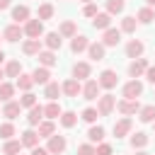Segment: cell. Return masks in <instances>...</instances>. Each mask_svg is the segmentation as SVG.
Segmentation results:
<instances>
[{
	"instance_id": "6da1fadb",
	"label": "cell",
	"mask_w": 155,
	"mask_h": 155,
	"mask_svg": "<svg viewBox=\"0 0 155 155\" xmlns=\"http://www.w3.org/2000/svg\"><path fill=\"white\" fill-rule=\"evenodd\" d=\"M22 31H24V36H29V39H41L44 36V22L36 17V19H27L24 22V27H22Z\"/></svg>"
},
{
	"instance_id": "7a4b0ae2",
	"label": "cell",
	"mask_w": 155,
	"mask_h": 155,
	"mask_svg": "<svg viewBox=\"0 0 155 155\" xmlns=\"http://www.w3.org/2000/svg\"><path fill=\"white\" fill-rule=\"evenodd\" d=\"M114 109H116V97L114 94H99L97 97V111H99V116H109Z\"/></svg>"
},
{
	"instance_id": "3957f363",
	"label": "cell",
	"mask_w": 155,
	"mask_h": 155,
	"mask_svg": "<svg viewBox=\"0 0 155 155\" xmlns=\"http://www.w3.org/2000/svg\"><path fill=\"white\" fill-rule=\"evenodd\" d=\"M97 82H99V87H102V90H114V87H116V82H119V75H116V70L107 68V70H102V73H99Z\"/></svg>"
},
{
	"instance_id": "277c9868",
	"label": "cell",
	"mask_w": 155,
	"mask_h": 155,
	"mask_svg": "<svg viewBox=\"0 0 155 155\" xmlns=\"http://www.w3.org/2000/svg\"><path fill=\"white\" fill-rule=\"evenodd\" d=\"M140 94H143V82L138 78H133L124 85V99H138Z\"/></svg>"
},
{
	"instance_id": "5b68a950",
	"label": "cell",
	"mask_w": 155,
	"mask_h": 155,
	"mask_svg": "<svg viewBox=\"0 0 155 155\" xmlns=\"http://www.w3.org/2000/svg\"><path fill=\"white\" fill-rule=\"evenodd\" d=\"M65 148H68V140H65V136H58V133H53V136L48 138V145H46V150H48L51 155H61V153H65Z\"/></svg>"
},
{
	"instance_id": "8992f818",
	"label": "cell",
	"mask_w": 155,
	"mask_h": 155,
	"mask_svg": "<svg viewBox=\"0 0 155 155\" xmlns=\"http://www.w3.org/2000/svg\"><path fill=\"white\" fill-rule=\"evenodd\" d=\"M116 109H119V114L131 116V114H138L140 102H138V99H119V102H116Z\"/></svg>"
},
{
	"instance_id": "52a82bcc",
	"label": "cell",
	"mask_w": 155,
	"mask_h": 155,
	"mask_svg": "<svg viewBox=\"0 0 155 155\" xmlns=\"http://www.w3.org/2000/svg\"><path fill=\"white\" fill-rule=\"evenodd\" d=\"M99 90H102V87H99V82H97V80H87V82L82 85V92H80V94H82V99L94 102V99L99 97Z\"/></svg>"
},
{
	"instance_id": "ba28073f",
	"label": "cell",
	"mask_w": 155,
	"mask_h": 155,
	"mask_svg": "<svg viewBox=\"0 0 155 155\" xmlns=\"http://www.w3.org/2000/svg\"><path fill=\"white\" fill-rule=\"evenodd\" d=\"M61 92H63L65 97H78V94L82 92V85H80V80H75V78H68V80L61 85Z\"/></svg>"
},
{
	"instance_id": "9c48e42d",
	"label": "cell",
	"mask_w": 155,
	"mask_h": 155,
	"mask_svg": "<svg viewBox=\"0 0 155 155\" xmlns=\"http://www.w3.org/2000/svg\"><path fill=\"white\" fill-rule=\"evenodd\" d=\"M22 114V104L19 102H15V99H10V102H5L2 104V116L7 119V121H12V119H17Z\"/></svg>"
},
{
	"instance_id": "30bf717a",
	"label": "cell",
	"mask_w": 155,
	"mask_h": 155,
	"mask_svg": "<svg viewBox=\"0 0 155 155\" xmlns=\"http://www.w3.org/2000/svg\"><path fill=\"white\" fill-rule=\"evenodd\" d=\"M22 36H24V31H22V24H10V27H5V31H2V39H5V41H10V44L19 41Z\"/></svg>"
},
{
	"instance_id": "8fae6325",
	"label": "cell",
	"mask_w": 155,
	"mask_h": 155,
	"mask_svg": "<svg viewBox=\"0 0 155 155\" xmlns=\"http://www.w3.org/2000/svg\"><path fill=\"white\" fill-rule=\"evenodd\" d=\"M41 44H46L48 51H58V48L63 46V36H61L58 31H48V34H44V41H41Z\"/></svg>"
},
{
	"instance_id": "7c38bea8",
	"label": "cell",
	"mask_w": 155,
	"mask_h": 155,
	"mask_svg": "<svg viewBox=\"0 0 155 155\" xmlns=\"http://www.w3.org/2000/svg\"><path fill=\"white\" fill-rule=\"evenodd\" d=\"M143 51H145V44H143L140 39H131V41L126 44V56H128V58H140Z\"/></svg>"
},
{
	"instance_id": "4fadbf2b",
	"label": "cell",
	"mask_w": 155,
	"mask_h": 155,
	"mask_svg": "<svg viewBox=\"0 0 155 155\" xmlns=\"http://www.w3.org/2000/svg\"><path fill=\"white\" fill-rule=\"evenodd\" d=\"M87 56H90V61H104V56H107V46H104L102 41H94V44L87 46Z\"/></svg>"
},
{
	"instance_id": "5bb4252c",
	"label": "cell",
	"mask_w": 155,
	"mask_h": 155,
	"mask_svg": "<svg viewBox=\"0 0 155 155\" xmlns=\"http://www.w3.org/2000/svg\"><path fill=\"white\" fill-rule=\"evenodd\" d=\"M148 65H150V63H148L143 56H140V58H133V61H131V65H128V75H131V78H140V75L145 73V68H148Z\"/></svg>"
},
{
	"instance_id": "9a60e30c",
	"label": "cell",
	"mask_w": 155,
	"mask_h": 155,
	"mask_svg": "<svg viewBox=\"0 0 155 155\" xmlns=\"http://www.w3.org/2000/svg\"><path fill=\"white\" fill-rule=\"evenodd\" d=\"M92 27L99 29V31L109 29V27H111V15H109V12H97V15L92 17Z\"/></svg>"
},
{
	"instance_id": "2e32d148",
	"label": "cell",
	"mask_w": 155,
	"mask_h": 155,
	"mask_svg": "<svg viewBox=\"0 0 155 155\" xmlns=\"http://www.w3.org/2000/svg\"><path fill=\"white\" fill-rule=\"evenodd\" d=\"M119 41H121V29H114V27L104 29V34H102V44L104 46H116Z\"/></svg>"
},
{
	"instance_id": "e0dca14e",
	"label": "cell",
	"mask_w": 155,
	"mask_h": 155,
	"mask_svg": "<svg viewBox=\"0 0 155 155\" xmlns=\"http://www.w3.org/2000/svg\"><path fill=\"white\" fill-rule=\"evenodd\" d=\"M131 128H133V121H131L128 116H124L121 121H116V124H114V136H116V138H124V136H128V133H131Z\"/></svg>"
},
{
	"instance_id": "ac0fdd59",
	"label": "cell",
	"mask_w": 155,
	"mask_h": 155,
	"mask_svg": "<svg viewBox=\"0 0 155 155\" xmlns=\"http://www.w3.org/2000/svg\"><path fill=\"white\" fill-rule=\"evenodd\" d=\"M87 46H90V39L82 36V34H75L70 39V51L73 53H82V51H87Z\"/></svg>"
},
{
	"instance_id": "d6986e66",
	"label": "cell",
	"mask_w": 155,
	"mask_h": 155,
	"mask_svg": "<svg viewBox=\"0 0 155 155\" xmlns=\"http://www.w3.org/2000/svg\"><path fill=\"white\" fill-rule=\"evenodd\" d=\"M41 121H44V107L41 104H34L29 109V114H27V124L29 126H39Z\"/></svg>"
},
{
	"instance_id": "ffe728a7",
	"label": "cell",
	"mask_w": 155,
	"mask_h": 155,
	"mask_svg": "<svg viewBox=\"0 0 155 155\" xmlns=\"http://www.w3.org/2000/svg\"><path fill=\"white\" fill-rule=\"evenodd\" d=\"M90 73H92V68H90V63H85V61H80V63L73 65V78H75V80H87Z\"/></svg>"
},
{
	"instance_id": "44dd1931",
	"label": "cell",
	"mask_w": 155,
	"mask_h": 155,
	"mask_svg": "<svg viewBox=\"0 0 155 155\" xmlns=\"http://www.w3.org/2000/svg\"><path fill=\"white\" fill-rule=\"evenodd\" d=\"M12 19H15V24H24L29 19V7L27 5H15L12 7Z\"/></svg>"
},
{
	"instance_id": "7402d4cb",
	"label": "cell",
	"mask_w": 155,
	"mask_h": 155,
	"mask_svg": "<svg viewBox=\"0 0 155 155\" xmlns=\"http://www.w3.org/2000/svg\"><path fill=\"white\" fill-rule=\"evenodd\" d=\"M58 34H61L63 39H73V36L78 34V27H75V22H73V19H65V22H61V27H58Z\"/></svg>"
},
{
	"instance_id": "603a6c76",
	"label": "cell",
	"mask_w": 155,
	"mask_h": 155,
	"mask_svg": "<svg viewBox=\"0 0 155 155\" xmlns=\"http://www.w3.org/2000/svg\"><path fill=\"white\" fill-rule=\"evenodd\" d=\"M15 87H17V90H22V92H31V87H34V78H31V75H27V73H19V75H17V82H15Z\"/></svg>"
},
{
	"instance_id": "cb8c5ba5",
	"label": "cell",
	"mask_w": 155,
	"mask_h": 155,
	"mask_svg": "<svg viewBox=\"0 0 155 155\" xmlns=\"http://www.w3.org/2000/svg\"><path fill=\"white\" fill-rule=\"evenodd\" d=\"M19 140H22V148H36V145H39V133L31 131V128H27Z\"/></svg>"
},
{
	"instance_id": "d4e9b609",
	"label": "cell",
	"mask_w": 155,
	"mask_h": 155,
	"mask_svg": "<svg viewBox=\"0 0 155 155\" xmlns=\"http://www.w3.org/2000/svg\"><path fill=\"white\" fill-rule=\"evenodd\" d=\"M148 143H150L148 133H143V131H136V133H131V148H133V150H140V148H145Z\"/></svg>"
},
{
	"instance_id": "484cf974",
	"label": "cell",
	"mask_w": 155,
	"mask_h": 155,
	"mask_svg": "<svg viewBox=\"0 0 155 155\" xmlns=\"http://www.w3.org/2000/svg\"><path fill=\"white\" fill-rule=\"evenodd\" d=\"M22 51H24L27 56H39V51H41V39H27V41L22 44Z\"/></svg>"
},
{
	"instance_id": "4316f807",
	"label": "cell",
	"mask_w": 155,
	"mask_h": 155,
	"mask_svg": "<svg viewBox=\"0 0 155 155\" xmlns=\"http://www.w3.org/2000/svg\"><path fill=\"white\" fill-rule=\"evenodd\" d=\"M39 63L44 65V68H53L56 63H58V58H56V51H39Z\"/></svg>"
},
{
	"instance_id": "83f0119b",
	"label": "cell",
	"mask_w": 155,
	"mask_h": 155,
	"mask_svg": "<svg viewBox=\"0 0 155 155\" xmlns=\"http://www.w3.org/2000/svg\"><path fill=\"white\" fill-rule=\"evenodd\" d=\"M31 78H34V85H46V82H48V78H51V70H48V68H44V65H39V68L31 73Z\"/></svg>"
},
{
	"instance_id": "f1b7e54d",
	"label": "cell",
	"mask_w": 155,
	"mask_h": 155,
	"mask_svg": "<svg viewBox=\"0 0 155 155\" xmlns=\"http://www.w3.org/2000/svg\"><path fill=\"white\" fill-rule=\"evenodd\" d=\"M138 119H140L143 124H153V121H155V104L140 107V109H138Z\"/></svg>"
},
{
	"instance_id": "f546056e",
	"label": "cell",
	"mask_w": 155,
	"mask_h": 155,
	"mask_svg": "<svg viewBox=\"0 0 155 155\" xmlns=\"http://www.w3.org/2000/svg\"><path fill=\"white\" fill-rule=\"evenodd\" d=\"M58 94H61V85L58 82H46V87H44V97H48V102H56L58 99Z\"/></svg>"
},
{
	"instance_id": "4dcf8cb0",
	"label": "cell",
	"mask_w": 155,
	"mask_h": 155,
	"mask_svg": "<svg viewBox=\"0 0 155 155\" xmlns=\"http://www.w3.org/2000/svg\"><path fill=\"white\" fill-rule=\"evenodd\" d=\"M36 133H39V138H51V136L56 133V124H53L51 119H48V121H41Z\"/></svg>"
},
{
	"instance_id": "1f68e13d",
	"label": "cell",
	"mask_w": 155,
	"mask_h": 155,
	"mask_svg": "<svg viewBox=\"0 0 155 155\" xmlns=\"http://www.w3.org/2000/svg\"><path fill=\"white\" fill-rule=\"evenodd\" d=\"M61 111H63V109H61V104H58V102H48V104L44 107V116H46V119H51V121H53V119H58V116H61Z\"/></svg>"
},
{
	"instance_id": "d6a6232c",
	"label": "cell",
	"mask_w": 155,
	"mask_h": 155,
	"mask_svg": "<svg viewBox=\"0 0 155 155\" xmlns=\"http://www.w3.org/2000/svg\"><path fill=\"white\" fill-rule=\"evenodd\" d=\"M58 119H61V126H63V128H73V126L78 124V114H75V111H61Z\"/></svg>"
},
{
	"instance_id": "836d02e7",
	"label": "cell",
	"mask_w": 155,
	"mask_h": 155,
	"mask_svg": "<svg viewBox=\"0 0 155 155\" xmlns=\"http://www.w3.org/2000/svg\"><path fill=\"white\" fill-rule=\"evenodd\" d=\"M19 150H22V140H12V138H7L5 145H2V155H17Z\"/></svg>"
},
{
	"instance_id": "e575fe53",
	"label": "cell",
	"mask_w": 155,
	"mask_h": 155,
	"mask_svg": "<svg viewBox=\"0 0 155 155\" xmlns=\"http://www.w3.org/2000/svg\"><path fill=\"white\" fill-rule=\"evenodd\" d=\"M15 90H17L15 85H10V82L2 80V82H0V102H10V99L15 97Z\"/></svg>"
},
{
	"instance_id": "d590c367",
	"label": "cell",
	"mask_w": 155,
	"mask_h": 155,
	"mask_svg": "<svg viewBox=\"0 0 155 155\" xmlns=\"http://www.w3.org/2000/svg\"><path fill=\"white\" fill-rule=\"evenodd\" d=\"M136 19H138L140 24H150V22L155 19V10H153V7H143V10H138Z\"/></svg>"
},
{
	"instance_id": "8d00e7d4",
	"label": "cell",
	"mask_w": 155,
	"mask_h": 155,
	"mask_svg": "<svg viewBox=\"0 0 155 155\" xmlns=\"http://www.w3.org/2000/svg\"><path fill=\"white\" fill-rule=\"evenodd\" d=\"M36 17H39L41 22L51 19V17H53V5H51V2H44V5H39V10H36Z\"/></svg>"
},
{
	"instance_id": "74e56055",
	"label": "cell",
	"mask_w": 155,
	"mask_h": 155,
	"mask_svg": "<svg viewBox=\"0 0 155 155\" xmlns=\"http://www.w3.org/2000/svg\"><path fill=\"white\" fill-rule=\"evenodd\" d=\"M138 27V19L136 17H124L121 19V34H133Z\"/></svg>"
},
{
	"instance_id": "f35d334b",
	"label": "cell",
	"mask_w": 155,
	"mask_h": 155,
	"mask_svg": "<svg viewBox=\"0 0 155 155\" xmlns=\"http://www.w3.org/2000/svg\"><path fill=\"white\" fill-rule=\"evenodd\" d=\"M102 138H104V128L102 126H92L90 131H87V140L94 145V143H102Z\"/></svg>"
},
{
	"instance_id": "ab89813d",
	"label": "cell",
	"mask_w": 155,
	"mask_h": 155,
	"mask_svg": "<svg viewBox=\"0 0 155 155\" xmlns=\"http://www.w3.org/2000/svg\"><path fill=\"white\" fill-rule=\"evenodd\" d=\"M19 73H22V63L19 61H10L5 65V78H17Z\"/></svg>"
},
{
	"instance_id": "60d3db41",
	"label": "cell",
	"mask_w": 155,
	"mask_h": 155,
	"mask_svg": "<svg viewBox=\"0 0 155 155\" xmlns=\"http://www.w3.org/2000/svg\"><path fill=\"white\" fill-rule=\"evenodd\" d=\"M124 7H126V0H107V12H109V15L124 12Z\"/></svg>"
},
{
	"instance_id": "b9f144b4",
	"label": "cell",
	"mask_w": 155,
	"mask_h": 155,
	"mask_svg": "<svg viewBox=\"0 0 155 155\" xmlns=\"http://www.w3.org/2000/svg\"><path fill=\"white\" fill-rule=\"evenodd\" d=\"M19 104H22V109H31V107L36 104V94H34V92H24V94L19 97Z\"/></svg>"
},
{
	"instance_id": "7bdbcfd3",
	"label": "cell",
	"mask_w": 155,
	"mask_h": 155,
	"mask_svg": "<svg viewBox=\"0 0 155 155\" xmlns=\"http://www.w3.org/2000/svg\"><path fill=\"white\" fill-rule=\"evenodd\" d=\"M97 116H99V111H97L94 107H87V109L80 114V119H82V121H87V124H94V121H97Z\"/></svg>"
},
{
	"instance_id": "ee69618b",
	"label": "cell",
	"mask_w": 155,
	"mask_h": 155,
	"mask_svg": "<svg viewBox=\"0 0 155 155\" xmlns=\"http://www.w3.org/2000/svg\"><path fill=\"white\" fill-rule=\"evenodd\" d=\"M15 136V124L12 121H5V124H0V138H12Z\"/></svg>"
},
{
	"instance_id": "f6af8a7d",
	"label": "cell",
	"mask_w": 155,
	"mask_h": 155,
	"mask_svg": "<svg viewBox=\"0 0 155 155\" xmlns=\"http://www.w3.org/2000/svg\"><path fill=\"white\" fill-rule=\"evenodd\" d=\"M114 150H111V145L109 143H97L94 145V155H111Z\"/></svg>"
},
{
	"instance_id": "bcb514c9",
	"label": "cell",
	"mask_w": 155,
	"mask_h": 155,
	"mask_svg": "<svg viewBox=\"0 0 155 155\" xmlns=\"http://www.w3.org/2000/svg\"><path fill=\"white\" fill-rule=\"evenodd\" d=\"M78 155H94V145L92 143H80L78 145Z\"/></svg>"
},
{
	"instance_id": "7dc6e473",
	"label": "cell",
	"mask_w": 155,
	"mask_h": 155,
	"mask_svg": "<svg viewBox=\"0 0 155 155\" xmlns=\"http://www.w3.org/2000/svg\"><path fill=\"white\" fill-rule=\"evenodd\" d=\"M97 12H99V10H97V5H94V2H87V5L82 7V15H85V17H94Z\"/></svg>"
},
{
	"instance_id": "c3c4849f",
	"label": "cell",
	"mask_w": 155,
	"mask_h": 155,
	"mask_svg": "<svg viewBox=\"0 0 155 155\" xmlns=\"http://www.w3.org/2000/svg\"><path fill=\"white\" fill-rule=\"evenodd\" d=\"M143 75H145V80H148V82H153V85H155V65H148Z\"/></svg>"
},
{
	"instance_id": "681fc988",
	"label": "cell",
	"mask_w": 155,
	"mask_h": 155,
	"mask_svg": "<svg viewBox=\"0 0 155 155\" xmlns=\"http://www.w3.org/2000/svg\"><path fill=\"white\" fill-rule=\"evenodd\" d=\"M31 155H51V153H48L46 148H39V145H36V148H31Z\"/></svg>"
},
{
	"instance_id": "f907efd6",
	"label": "cell",
	"mask_w": 155,
	"mask_h": 155,
	"mask_svg": "<svg viewBox=\"0 0 155 155\" xmlns=\"http://www.w3.org/2000/svg\"><path fill=\"white\" fill-rule=\"evenodd\" d=\"M10 2H12V0H0V12H2V10H7V7H10Z\"/></svg>"
},
{
	"instance_id": "816d5d0a",
	"label": "cell",
	"mask_w": 155,
	"mask_h": 155,
	"mask_svg": "<svg viewBox=\"0 0 155 155\" xmlns=\"http://www.w3.org/2000/svg\"><path fill=\"white\" fill-rule=\"evenodd\" d=\"M148 2V7H155V0H145Z\"/></svg>"
},
{
	"instance_id": "f5cc1de1",
	"label": "cell",
	"mask_w": 155,
	"mask_h": 155,
	"mask_svg": "<svg viewBox=\"0 0 155 155\" xmlns=\"http://www.w3.org/2000/svg\"><path fill=\"white\" fill-rule=\"evenodd\" d=\"M136 155H150V153H145V150H143V148H140V150H138V153H136Z\"/></svg>"
},
{
	"instance_id": "db71d44e",
	"label": "cell",
	"mask_w": 155,
	"mask_h": 155,
	"mask_svg": "<svg viewBox=\"0 0 155 155\" xmlns=\"http://www.w3.org/2000/svg\"><path fill=\"white\" fill-rule=\"evenodd\" d=\"M2 78H5V70H2V68H0V82H2Z\"/></svg>"
},
{
	"instance_id": "11a10c76",
	"label": "cell",
	"mask_w": 155,
	"mask_h": 155,
	"mask_svg": "<svg viewBox=\"0 0 155 155\" xmlns=\"http://www.w3.org/2000/svg\"><path fill=\"white\" fill-rule=\"evenodd\" d=\"M2 61H5V53H2V51H0V63H2Z\"/></svg>"
},
{
	"instance_id": "9f6ffc18",
	"label": "cell",
	"mask_w": 155,
	"mask_h": 155,
	"mask_svg": "<svg viewBox=\"0 0 155 155\" xmlns=\"http://www.w3.org/2000/svg\"><path fill=\"white\" fill-rule=\"evenodd\" d=\"M80 2H85V5H87V2H92V0H80Z\"/></svg>"
},
{
	"instance_id": "6f0895ef",
	"label": "cell",
	"mask_w": 155,
	"mask_h": 155,
	"mask_svg": "<svg viewBox=\"0 0 155 155\" xmlns=\"http://www.w3.org/2000/svg\"><path fill=\"white\" fill-rule=\"evenodd\" d=\"M153 131H155V121H153Z\"/></svg>"
}]
</instances>
